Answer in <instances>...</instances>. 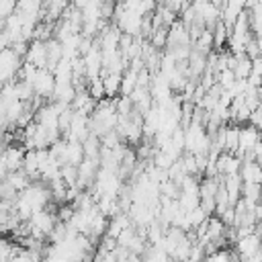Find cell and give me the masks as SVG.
Returning <instances> with one entry per match:
<instances>
[{"instance_id":"obj_2","label":"cell","mask_w":262,"mask_h":262,"mask_svg":"<svg viewBox=\"0 0 262 262\" xmlns=\"http://www.w3.org/2000/svg\"><path fill=\"white\" fill-rule=\"evenodd\" d=\"M35 96L39 98H53V90H55V76L49 70H37V76L31 84Z\"/></svg>"},{"instance_id":"obj_6","label":"cell","mask_w":262,"mask_h":262,"mask_svg":"<svg viewBox=\"0 0 262 262\" xmlns=\"http://www.w3.org/2000/svg\"><path fill=\"white\" fill-rule=\"evenodd\" d=\"M27 63L35 66L37 70H47V49L43 41H31L27 51Z\"/></svg>"},{"instance_id":"obj_11","label":"cell","mask_w":262,"mask_h":262,"mask_svg":"<svg viewBox=\"0 0 262 262\" xmlns=\"http://www.w3.org/2000/svg\"><path fill=\"white\" fill-rule=\"evenodd\" d=\"M16 12V4L10 0H0V25L6 23L12 14Z\"/></svg>"},{"instance_id":"obj_14","label":"cell","mask_w":262,"mask_h":262,"mask_svg":"<svg viewBox=\"0 0 262 262\" xmlns=\"http://www.w3.org/2000/svg\"><path fill=\"white\" fill-rule=\"evenodd\" d=\"M256 164H258V166H262V151H258V154H256Z\"/></svg>"},{"instance_id":"obj_3","label":"cell","mask_w":262,"mask_h":262,"mask_svg":"<svg viewBox=\"0 0 262 262\" xmlns=\"http://www.w3.org/2000/svg\"><path fill=\"white\" fill-rule=\"evenodd\" d=\"M188 45H190V33H188V29L182 25V20H176V23L168 29L166 47H168V49H176V47H188Z\"/></svg>"},{"instance_id":"obj_12","label":"cell","mask_w":262,"mask_h":262,"mask_svg":"<svg viewBox=\"0 0 262 262\" xmlns=\"http://www.w3.org/2000/svg\"><path fill=\"white\" fill-rule=\"evenodd\" d=\"M250 125H252L254 129L262 131V106H260V108H256V111L252 113V117H250Z\"/></svg>"},{"instance_id":"obj_10","label":"cell","mask_w":262,"mask_h":262,"mask_svg":"<svg viewBox=\"0 0 262 262\" xmlns=\"http://www.w3.org/2000/svg\"><path fill=\"white\" fill-rule=\"evenodd\" d=\"M233 74H235V80H248L250 78V74H252V59L246 53L237 55V66H235Z\"/></svg>"},{"instance_id":"obj_5","label":"cell","mask_w":262,"mask_h":262,"mask_svg":"<svg viewBox=\"0 0 262 262\" xmlns=\"http://www.w3.org/2000/svg\"><path fill=\"white\" fill-rule=\"evenodd\" d=\"M0 160L4 162L8 172H18L23 170V162H25V147H16V145H8L4 147Z\"/></svg>"},{"instance_id":"obj_13","label":"cell","mask_w":262,"mask_h":262,"mask_svg":"<svg viewBox=\"0 0 262 262\" xmlns=\"http://www.w3.org/2000/svg\"><path fill=\"white\" fill-rule=\"evenodd\" d=\"M254 39H256V43H258V49H260V55H262V33H258Z\"/></svg>"},{"instance_id":"obj_1","label":"cell","mask_w":262,"mask_h":262,"mask_svg":"<svg viewBox=\"0 0 262 262\" xmlns=\"http://www.w3.org/2000/svg\"><path fill=\"white\" fill-rule=\"evenodd\" d=\"M20 57L12 51V49H4L0 51V86L2 84H8V82H14L18 72H20Z\"/></svg>"},{"instance_id":"obj_4","label":"cell","mask_w":262,"mask_h":262,"mask_svg":"<svg viewBox=\"0 0 262 262\" xmlns=\"http://www.w3.org/2000/svg\"><path fill=\"white\" fill-rule=\"evenodd\" d=\"M260 139H262L260 131L254 129L252 125H248V127H239V145H237V154H235V156L242 160V156H244L246 151H252Z\"/></svg>"},{"instance_id":"obj_7","label":"cell","mask_w":262,"mask_h":262,"mask_svg":"<svg viewBox=\"0 0 262 262\" xmlns=\"http://www.w3.org/2000/svg\"><path fill=\"white\" fill-rule=\"evenodd\" d=\"M239 178L244 184H262V166L256 162H242Z\"/></svg>"},{"instance_id":"obj_9","label":"cell","mask_w":262,"mask_h":262,"mask_svg":"<svg viewBox=\"0 0 262 262\" xmlns=\"http://www.w3.org/2000/svg\"><path fill=\"white\" fill-rule=\"evenodd\" d=\"M137 74H139V72H135V70H131V68H127V70L123 72L121 96H131V94H133V90L137 88Z\"/></svg>"},{"instance_id":"obj_8","label":"cell","mask_w":262,"mask_h":262,"mask_svg":"<svg viewBox=\"0 0 262 262\" xmlns=\"http://www.w3.org/2000/svg\"><path fill=\"white\" fill-rule=\"evenodd\" d=\"M100 80H102L106 98H111V96H115L117 92H121V80H123V74H102Z\"/></svg>"}]
</instances>
